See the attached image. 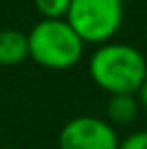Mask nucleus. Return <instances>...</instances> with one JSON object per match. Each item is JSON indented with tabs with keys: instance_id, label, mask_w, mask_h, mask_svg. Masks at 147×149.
I'll use <instances>...</instances> for the list:
<instances>
[{
	"instance_id": "1",
	"label": "nucleus",
	"mask_w": 147,
	"mask_h": 149,
	"mask_svg": "<svg viewBox=\"0 0 147 149\" xmlns=\"http://www.w3.org/2000/svg\"><path fill=\"white\" fill-rule=\"evenodd\" d=\"M89 74L109 95H137L147 77V61L131 45L105 42L91 54Z\"/></svg>"
},
{
	"instance_id": "2",
	"label": "nucleus",
	"mask_w": 147,
	"mask_h": 149,
	"mask_svg": "<svg viewBox=\"0 0 147 149\" xmlns=\"http://www.w3.org/2000/svg\"><path fill=\"white\" fill-rule=\"evenodd\" d=\"M28 56L50 71H67L83 58L85 42L65 18H42L26 32Z\"/></svg>"
},
{
	"instance_id": "3",
	"label": "nucleus",
	"mask_w": 147,
	"mask_h": 149,
	"mask_svg": "<svg viewBox=\"0 0 147 149\" xmlns=\"http://www.w3.org/2000/svg\"><path fill=\"white\" fill-rule=\"evenodd\" d=\"M65 20L83 42H109L123 22V0H71Z\"/></svg>"
},
{
	"instance_id": "4",
	"label": "nucleus",
	"mask_w": 147,
	"mask_h": 149,
	"mask_svg": "<svg viewBox=\"0 0 147 149\" xmlns=\"http://www.w3.org/2000/svg\"><path fill=\"white\" fill-rule=\"evenodd\" d=\"M59 149H119V139L111 123L93 115H79L63 125Z\"/></svg>"
},
{
	"instance_id": "5",
	"label": "nucleus",
	"mask_w": 147,
	"mask_h": 149,
	"mask_svg": "<svg viewBox=\"0 0 147 149\" xmlns=\"http://www.w3.org/2000/svg\"><path fill=\"white\" fill-rule=\"evenodd\" d=\"M28 58L26 32L16 28H0V67H16Z\"/></svg>"
},
{
	"instance_id": "6",
	"label": "nucleus",
	"mask_w": 147,
	"mask_h": 149,
	"mask_svg": "<svg viewBox=\"0 0 147 149\" xmlns=\"http://www.w3.org/2000/svg\"><path fill=\"white\" fill-rule=\"evenodd\" d=\"M139 99L137 95H111L107 103V117L115 125H127L137 117Z\"/></svg>"
},
{
	"instance_id": "7",
	"label": "nucleus",
	"mask_w": 147,
	"mask_h": 149,
	"mask_svg": "<svg viewBox=\"0 0 147 149\" xmlns=\"http://www.w3.org/2000/svg\"><path fill=\"white\" fill-rule=\"evenodd\" d=\"M42 18H65L71 0H32Z\"/></svg>"
},
{
	"instance_id": "8",
	"label": "nucleus",
	"mask_w": 147,
	"mask_h": 149,
	"mask_svg": "<svg viewBox=\"0 0 147 149\" xmlns=\"http://www.w3.org/2000/svg\"><path fill=\"white\" fill-rule=\"evenodd\" d=\"M119 149H147V129L135 131L129 137H125L119 143Z\"/></svg>"
},
{
	"instance_id": "9",
	"label": "nucleus",
	"mask_w": 147,
	"mask_h": 149,
	"mask_svg": "<svg viewBox=\"0 0 147 149\" xmlns=\"http://www.w3.org/2000/svg\"><path fill=\"white\" fill-rule=\"evenodd\" d=\"M137 99H139V105H143L147 109V77L143 81V85L139 87V91H137Z\"/></svg>"
},
{
	"instance_id": "10",
	"label": "nucleus",
	"mask_w": 147,
	"mask_h": 149,
	"mask_svg": "<svg viewBox=\"0 0 147 149\" xmlns=\"http://www.w3.org/2000/svg\"><path fill=\"white\" fill-rule=\"evenodd\" d=\"M0 149H18V147H10V145H6V147H0Z\"/></svg>"
}]
</instances>
